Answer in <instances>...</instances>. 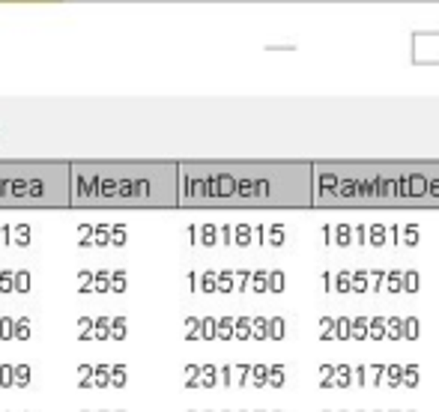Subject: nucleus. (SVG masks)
I'll return each mask as SVG.
<instances>
[{
    "label": "nucleus",
    "instance_id": "nucleus-1",
    "mask_svg": "<svg viewBox=\"0 0 439 412\" xmlns=\"http://www.w3.org/2000/svg\"><path fill=\"white\" fill-rule=\"evenodd\" d=\"M30 287H33V275H30V269H18L15 272V293H30Z\"/></svg>",
    "mask_w": 439,
    "mask_h": 412
},
{
    "label": "nucleus",
    "instance_id": "nucleus-2",
    "mask_svg": "<svg viewBox=\"0 0 439 412\" xmlns=\"http://www.w3.org/2000/svg\"><path fill=\"white\" fill-rule=\"evenodd\" d=\"M129 320L126 317H114V322H111V341H126L129 335Z\"/></svg>",
    "mask_w": 439,
    "mask_h": 412
},
{
    "label": "nucleus",
    "instance_id": "nucleus-3",
    "mask_svg": "<svg viewBox=\"0 0 439 412\" xmlns=\"http://www.w3.org/2000/svg\"><path fill=\"white\" fill-rule=\"evenodd\" d=\"M126 376H129V367L126 364H114V371H111V388H126Z\"/></svg>",
    "mask_w": 439,
    "mask_h": 412
},
{
    "label": "nucleus",
    "instance_id": "nucleus-4",
    "mask_svg": "<svg viewBox=\"0 0 439 412\" xmlns=\"http://www.w3.org/2000/svg\"><path fill=\"white\" fill-rule=\"evenodd\" d=\"M30 376H33V367L30 364H15V388H27L30 385Z\"/></svg>",
    "mask_w": 439,
    "mask_h": 412
},
{
    "label": "nucleus",
    "instance_id": "nucleus-5",
    "mask_svg": "<svg viewBox=\"0 0 439 412\" xmlns=\"http://www.w3.org/2000/svg\"><path fill=\"white\" fill-rule=\"evenodd\" d=\"M30 317H18L15 320V341H30Z\"/></svg>",
    "mask_w": 439,
    "mask_h": 412
},
{
    "label": "nucleus",
    "instance_id": "nucleus-6",
    "mask_svg": "<svg viewBox=\"0 0 439 412\" xmlns=\"http://www.w3.org/2000/svg\"><path fill=\"white\" fill-rule=\"evenodd\" d=\"M111 293H126V269H117L111 275Z\"/></svg>",
    "mask_w": 439,
    "mask_h": 412
},
{
    "label": "nucleus",
    "instance_id": "nucleus-7",
    "mask_svg": "<svg viewBox=\"0 0 439 412\" xmlns=\"http://www.w3.org/2000/svg\"><path fill=\"white\" fill-rule=\"evenodd\" d=\"M13 236H15V245H18V248H27V245H30V225H18Z\"/></svg>",
    "mask_w": 439,
    "mask_h": 412
},
{
    "label": "nucleus",
    "instance_id": "nucleus-8",
    "mask_svg": "<svg viewBox=\"0 0 439 412\" xmlns=\"http://www.w3.org/2000/svg\"><path fill=\"white\" fill-rule=\"evenodd\" d=\"M111 242H114L117 248H123V245H126V225H117V227H111Z\"/></svg>",
    "mask_w": 439,
    "mask_h": 412
},
{
    "label": "nucleus",
    "instance_id": "nucleus-9",
    "mask_svg": "<svg viewBox=\"0 0 439 412\" xmlns=\"http://www.w3.org/2000/svg\"><path fill=\"white\" fill-rule=\"evenodd\" d=\"M15 197H25V194H30V180H13V188H9Z\"/></svg>",
    "mask_w": 439,
    "mask_h": 412
},
{
    "label": "nucleus",
    "instance_id": "nucleus-10",
    "mask_svg": "<svg viewBox=\"0 0 439 412\" xmlns=\"http://www.w3.org/2000/svg\"><path fill=\"white\" fill-rule=\"evenodd\" d=\"M42 194H45V185L39 180H33L30 183V197H42Z\"/></svg>",
    "mask_w": 439,
    "mask_h": 412
},
{
    "label": "nucleus",
    "instance_id": "nucleus-11",
    "mask_svg": "<svg viewBox=\"0 0 439 412\" xmlns=\"http://www.w3.org/2000/svg\"><path fill=\"white\" fill-rule=\"evenodd\" d=\"M78 388H81V392H87V388H96V380H93V376H81Z\"/></svg>",
    "mask_w": 439,
    "mask_h": 412
},
{
    "label": "nucleus",
    "instance_id": "nucleus-12",
    "mask_svg": "<svg viewBox=\"0 0 439 412\" xmlns=\"http://www.w3.org/2000/svg\"><path fill=\"white\" fill-rule=\"evenodd\" d=\"M78 341H81V343L96 341V332H93V329H81V335H78Z\"/></svg>",
    "mask_w": 439,
    "mask_h": 412
},
{
    "label": "nucleus",
    "instance_id": "nucleus-13",
    "mask_svg": "<svg viewBox=\"0 0 439 412\" xmlns=\"http://www.w3.org/2000/svg\"><path fill=\"white\" fill-rule=\"evenodd\" d=\"M96 293H111V284H96Z\"/></svg>",
    "mask_w": 439,
    "mask_h": 412
},
{
    "label": "nucleus",
    "instance_id": "nucleus-14",
    "mask_svg": "<svg viewBox=\"0 0 439 412\" xmlns=\"http://www.w3.org/2000/svg\"><path fill=\"white\" fill-rule=\"evenodd\" d=\"M117 412H126V409H117Z\"/></svg>",
    "mask_w": 439,
    "mask_h": 412
}]
</instances>
